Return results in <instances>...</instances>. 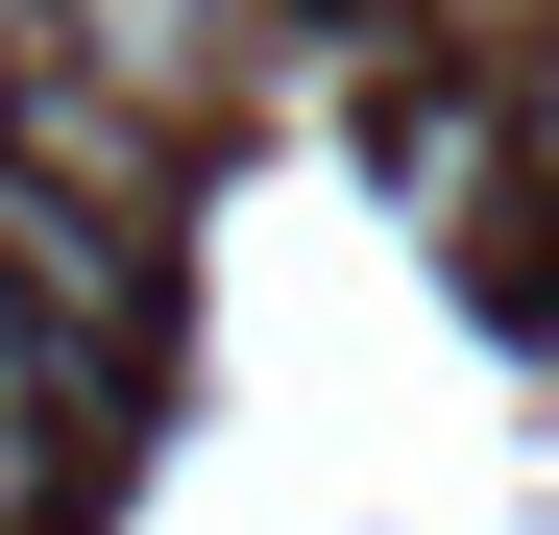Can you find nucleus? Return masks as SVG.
<instances>
[{
    "mask_svg": "<svg viewBox=\"0 0 559 535\" xmlns=\"http://www.w3.org/2000/svg\"><path fill=\"white\" fill-rule=\"evenodd\" d=\"M25 49H73V73H98V98H146V122H219L243 0H25Z\"/></svg>",
    "mask_w": 559,
    "mask_h": 535,
    "instance_id": "obj_1",
    "label": "nucleus"
},
{
    "mask_svg": "<svg viewBox=\"0 0 559 535\" xmlns=\"http://www.w3.org/2000/svg\"><path fill=\"white\" fill-rule=\"evenodd\" d=\"M73 511V390H0V535Z\"/></svg>",
    "mask_w": 559,
    "mask_h": 535,
    "instance_id": "obj_2",
    "label": "nucleus"
},
{
    "mask_svg": "<svg viewBox=\"0 0 559 535\" xmlns=\"http://www.w3.org/2000/svg\"><path fill=\"white\" fill-rule=\"evenodd\" d=\"M487 73H511V122H535V195H559V25H535V49H487Z\"/></svg>",
    "mask_w": 559,
    "mask_h": 535,
    "instance_id": "obj_3",
    "label": "nucleus"
},
{
    "mask_svg": "<svg viewBox=\"0 0 559 535\" xmlns=\"http://www.w3.org/2000/svg\"><path fill=\"white\" fill-rule=\"evenodd\" d=\"M535 25H559V0H462V49H535Z\"/></svg>",
    "mask_w": 559,
    "mask_h": 535,
    "instance_id": "obj_4",
    "label": "nucleus"
}]
</instances>
